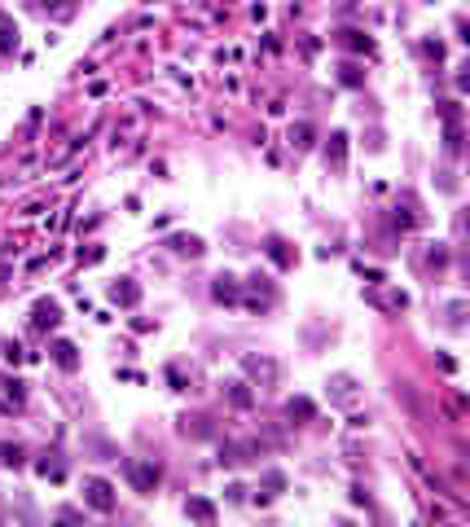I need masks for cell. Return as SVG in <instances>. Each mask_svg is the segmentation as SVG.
Here are the masks:
<instances>
[{"label":"cell","mask_w":470,"mask_h":527,"mask_svg":"<svg viewBox=\"0 0 470 527\" xmlns=\"http://www.w3.org/2000/svg\"><path fill=\"white\" fill-rule=\"evenodd\" d=\"M127 479H132V488L141 497H150V492L163 484V466H158V461H127Z\"/></svg>","instance_id":"6da1fadb"},{"label":"cell","mask_w":470,"mask_h":527,"mask_svg":"<svg viewBox=\"0 0 470 527\" xmlns=\"http://www.w3.org/2000/svg\"><path fill=\"white\" fill-rule=\"evenodd\" d=\"M84 501L97 509V514H110V509L119 505V497H115V488H110L106 479H84Z\"/></svg>","instance_id":"7a4b0ae2"},{"label":"cell","mask_w":470,"mask_h":527,"mask_svg":"<svg viewBox=\"0 0 470 527\" xmlns=\"http://www.w3.org/2000/svg\"><path fill=\"white\" fill-rule=\"evenodd\" d=\"M326 163L334 172L347 167V132H330V145H326Z\"/></svg>","instance_id":"3957f363"},{"label":"cell","mask_w":470,"mask_h":527,"mask_svg":"<svg viewBox=\"0 0 470 527\" xmlns=\"http://www.w3.org/2000/svg\"><path fill=\"white\" fill-rule=\"evenodd\" d=\"M264 251H268V259L277 264V268H295L299 264V251H290V242H282V238H268Z\"/></svg>","instance_id":"277c9868"},{"label":"cell","mask_w":470,"mask_h":527,"mask_svg":"<svg viewBox=\"0 0 470 527\" xmlns=\"http://www.w3.org/2000/svg\"><path fill=\"white\" fill-rule=\"evenodd\" d=\"M57 321H62V308H57L53 299H40L36 312H31V325H36V329H53Z\"/></svg>","instance_id":"5b68a950"},{"label":"cell","mask_w":470,"mask_h":527,"mask_svg":"<svg viewBox=\"0 0 470 527\" xmlns=\"http://www.w3.org/2000/svg\"><path fill=\"white\" fill-rule=\"evenodd\" d=\"M110 299H115V303H123V308H137V299H141V286L132 282V277H119V282L110 286Z\"/></svg>","instance_id":"8992f818"},{"label":"cell","mask_w":470,"mask_h":527,"mask_svg":"<svg viewBox=\"0 0 470 527\" xmlns=\"http://www.w3.org/2000/svg\"><path fill=\"white\" fill-rule=\"evenodd\" d=\"M286 418L295 422V426H303V422H312V418H317V404H312V400H303V395H295V400H286Z\"/></svg>","instance_id":"52a82bcc"},{"label":"cell","mask_w":470,"mask_h":527,"mask_svg":"<svg viewBox=\"0 0 470 527\" xmlns=\"http://www.w3.org/2000/svg\"><path fill=\"white\" fill-rule=\"evenodd\" d=\"M167 246H172L176 255H189V259H198V255L207 251V246H202V238H193V233H176Z\"/></svg>","instance_id":"ba28073f"},{"label":"cell","mask_w":470,"mask_h":527,"mask_svg":"<svg viewBox=\"0 0 470 527\" xmlns=\"http://www.w3.org/2000/svg\"><path fill=\"white\" fill-rule=\"evenodd\" d=\"M53 360L62 369H79V356H75V343H67V338H57L53 343Z\"/></svg>","instance_id":"9c48e42d"},{"label":"cell","mask_w":470,"mask_h":527,"mask_svg":"<svg viewBox=\"0 0 470 527\" xmlns=\"http://www.w3.org/2000/svg\"><path fill=\"white\" fill-rule=\"evenodd\" d=\"M212 294H216L220 303H237V299H242V290H237V282H233V277H216Z\"/></svg>","instance_id":"30bf717a"},{"label":"cell","mask_w":470,"mask_h":527,"mask_svg":"<svg viewBox=\"0 0 470 527\" xmlns=\"http://www.w3.org/2000/svg\"><path fill=\"white\" fill-rule=\"evenodd\" d=\"M242 365H247V374H255L259 383H272V378H277V365H272V360H255V356H247Z\"/></svg>","instance_id":"8fae6325"},{"label":"cell","mask_w":470,"mask_h":527,"mask_svg":"<svg viewBox=\"0 0 470 527\" xmlns=\"http://www.w3.org/2000/svg\"><path fill=\"white\" fill-rule=\"evenodd\" d=\"M312 137H317V128H312V123H290V145H295L299 154L307 150V145H312Z\"/></svg>","instance_id":"7c38bea8"},{"label":"cell","mask_w":470,"mask_h":527,"mask_svg":"<svg viewBox=\"0 0 470 527\" xmlns=\"http://www.w3.org/2000/svg\"><path fill=\"white\" fill-rule=\"evenodd\" d=\"M224 395H229L233 409H251V404H255V391H251L247 383H229V391H224Z\"/></svg>","instance_id":"4fadbf2b"},{"label":"cell","mask_w":470,"mask_h":527,"mask_svg":"<svg viewBox=\"0 0 470 527\" xmlns=\"http://www.w3.org/2000/svg\"><path fill=\"white\" fill-rule=\"evenodd\" d=\"M185 514H189V519L212 523V519H216V505H212V501H202V497H189V501H185Z\"/></svg>","instance_id":"5bb4252c"},{"label":"cell","mask_w":470,"mask_h":527,"mask_svg":"<svg viewBox=\"0 0 470 527\" xmlns=\"http://www.w3.org/2000/svg\"><path fill=\"white\" fill-rule=\"evenodd\" d=\"M13 48H18V27L0 13V53H13Z\"/></svg>","instance_id":"9a60e30c"},{"label":"cell","mask_w":470,"mask_h":527,"mask_svg":"<svg viewBox=\"0 0 470 527\" xmlns=\"http://www.w3.org/2000/svg\"><path fill=\"white\" fill-rule=\"evenodd\" d=\"M181 431L193 435V439H207V435H216V426L207 422V418H185V422H181Z\"/></svg>","instance_id":"2e32d148"},{"label":"cell","mask_w":470,"mask_h":527,"mask_svg":"<svg viewBox=\"0 0 470 527\" xmlns=\"http://www.w3.org/2000/svg\"><path fill=\"white\" fill-rule=\"evenodd\" d=\"M338 44H347V48H361V53H374V40L361 36V31H338Z\"/></svg>","instance_id":"e0dca14e"},{"label":"cell","mask_w":470,"mask_h":527,"mask_svg":"<svg viewBox=\"0 0 470 527\" xmlns=\"http://www.w3.org/2000/svg\"><path fill=\"white\" fill-rule=\"evenodd\" d=\"M0 461L18 470V466H22V449H18V444H0Z\"/></svg>","instance_id":"ac0fdd59"},{"label":"cell","mask_w":470,"mask_h":527,"mask_svg":"<svg viewBox=\"0 0 470 527\" xmlns=\"http://www.w3.org/2000/svg\"><path fill=\"white\" fill-rule=\"evenodd\" d=\"M338 79H343L347 88H356V84H361L365 75H361V66H352V62H347V66H343V75H338Z\"/></svg>","instance_id":"d6986e66"},{"label":"cell","mask_w":470,"mask_h":527,"mask_svg":"<svg viewBox=\"0 0 470 527\" xmlns=\"http://www.w3.org/2000/svg\"><path fill=\"white\" fill-rule=\"evenodd\" d=\"M264 488H272V492H282V488H286V474H277V470H268V474H264Z\"/></svg>","instance_id":"ffe728a7"},{"label":"cell","mask_w":470,"mask_h":527,"mask_svg":"<svg viewBox=\"0 0 470 527\" xmlns=\"http://www.w3.org/2000/svg\"><path fill=\"white\" fill-rule=\"evenodd\" d=\"M36 5H57V0H36Z\"/></svg>","instance_id":"44dd1931"}]
</instances>
